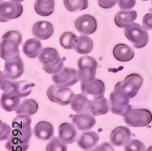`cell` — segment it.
Returning a JSON list of instances; mask_svg holds the SVG:
<instances>
[{
  "instance_id": "cell-6",
  "label": "cell",
  "mask_w": 152,
  "mask_h": 151,
  "mask_svg": "<svg viewBox=\"0 0 152 151\" xmlns=\"http://www.w3.org/2000/svg\"><path fill=\"white\" fill-rule=\"evenodd\" d=\"M125 36L136 49H142L148 43L149 36L147 30L137 23H132L125 28Z\"/></svg>"
},
{
  "instance_id": "cell-41",
  "label": "cell",
  "mask_w": 152,
  "mask_h": 151,
  "mask_svg": "<svg viewBox=\"0 0 152 151\" xmlns=\"http://www.w3.org/2000/svg\"><path fill=\"white\" fill-rule=\"evenodd\" d=\"M10 1H13V2H23L24 0H10Z\"/></svg>"
},
{
  "instance_id": "cell-17",
  "label": "cell",
  "mask_w": 152,
  "mask_h": 151,
  "mask_svg": "<svg viewBox=\"0 0 152 151\" xmlns=\"http://www.w3.org/2000/svg\"><path fill=\"white\" fill-rule=\"evenodd\" d=\"M72 123L81 131H90L96 124L95 116L89 112L78 113L72 116Z\"/></svg>"
},
{
  "instance_id": "cell-44",
  "label": "cell",
  "mask_w": 152,
  "mask_h": 151,
  "mask_svg": "<svg viewBox=\"0 0 152 151\" xmlns=\"http://www.w3.org/2000/svg\"><path fill=\"white\" fill-rule=\"evenodd\" d=\"M9 151H11V150H9Z\"/></svg>"
},
{
  "instance_id": "cell-34",
  "label": "cell",
  "mask_w": 152,
  "mask_h": 151,
  "mask_svg": "<svg viewBox=\"0 0 152 151\" xmlns=\"http://www.w3.org/2000/svg\"><path fill=\"white\" fill-rule=\"evenodd\" d=\"M46 151H67V146L59 137H53L46 147Z\"/></svg>"
},
{
  "instance_id": "cell-36",
  "label": "cell",
  "mask_w": 152,
  "mask_h": 151,
  "mask_svg": "<svg viewBox=\"0 0 152 151\" xmlns=\"http://www.w3.org/2000/svg\"><path fill=\"white\" fill-rule=\"evenodd\" d=\"M0 140L2 141L9 140L12 134V130L10 126L3 122H0Z\"/></svg>"
},
{
  "instance_id": "cell-20",
  "label": "cell",
  "mask_w": 152,
  "mask_h": 151,
  "mask_svg": "<svg viewBox=\"0 0 152 151\" xmlns=\"http://www.w3.org/2000/svg\"><path fill=\"white\" fill-rule=\"evenodd\" d=\"M59 137L65 144H70L75 142L78 138V131L75 125L70 123H62L59 128Z\"/></svg>"
},
{
  "instance_id": "cell-43",
  "label": "cell",
  "mask_w": 152,
  "mask_h": 151,
  "mask_svg": "<svg viewBox=\"0 0 152 151\" xmlns=\"http://www.w3.org/2000/svg\"><path fill=\"white\" fill-rule=\"evenodd\" d=\"M142 1H148V0H142Z\"/></svg>"
},
{
  "instance_id": "cell-24",
  "label": "cell",
  "mask_w": 152,
  "mask_h": 151,
  "mask_svg": "<svg viewBox=\"0 0 152 151\" xmlns=\"http://www.w3.org/2000/svg\"><path fill=\"white\" fill-rule=\"evenodd\" d=\"M110 103L107 98L103 97L95 98L91 100L89 112L94 116L105 115L110 111Z\"/></svg>"
},
{
  "instance_id": "cell-42",
  "label": "cell",
  "mask_w": 152,
  "mask_h": 151,
  "mask_svg": "<svg viewBox=\"0 0 152 151\" xmlns=\"http://www.w3.org/2000/svg\"><path fill=\"white\" fill-rule=\"evenodd\" d=\"M145 151H152V146L149 147L148 148V149L146 150H145Z\"/></svg>"
},
{
  "instance_id": "cell-4",
  "label": "cell",
  "mask_w": 152,
  "mask_h": 151,
  "mask_svg": "<svg viewBox=\"0 0 152 151\" xmlns=\"http://www.w3.org/2000/svg\"><path fill=\"white\" fill-rule=\"evenodd\" d=\"M32 134L31 126L24 129H14L11 137L5 143V147L11 151H26Z\"/></svg>"
},
{
  "instance_id": "cell-22",
  "label": "cell",
  "mask_w": 152,
  "mask_h": 151,
  "mask_svg": "<svg viewBox=\"0 0 152 151\" xmlns=\"http://www.w3.org/2000/svg\"><path fill=\"white\" fill-rule=\"evenodd\" d=\"M43 45L40 40L36 38H31L23 44L22 51L28 58H37L43 51Z\"/></svg>"
},
{
  "instance_id": "cell-21",
  "label": "cell",
  "mask_w": 152,
  "mask_h": 151,
  "mask_svg": "<svg viewBox=\"0 0 152 151\" xmlns=\"http://www.w3.org/2000/svg\"><path fill=\"white\" fill-rule=\"evenodd\" d=\"M21 97L15 92H3L1 96V107L6 112L16 111L18 108Z\"/></svg>"
},
{
  "instance_id": "cell-13",
  "label": "cell",
  "mask_w": 152,
  "mask_h": 151,
  "mask_svg": "<svg viewBox=\"0 0 152 151\" xmlns=\"http://www.w3.org/2000/svg\"><path fill=\"white\" fill-rule=\"evenodd\" d=\"M75 26L81 34L90 35L96 31L97 24L94 17L90 15H83L76 19Z\"/></svg>"
},
{
  "instance_id": "cell-28",
  "label": "cell",
  "mask_w": 152,
  "mask_h": 151,
  "mask_svg": "<svg viewBox=\"0 0 152 151\" xmlns=\"http://www.w3.org/2000/svg\"><path fill=\"white\" fill-rule=\"evenodd\" d=\"M94 43L89 36L81 35L78 36L75 45L74 50L78 54H88L93 50Z\"/></svg>"
},
{
  "instance_id": "cell-11",
  "label": "cell",
  "mask_w": 152,
  "mask_h": 151,
  "mask_svg": "<svg viewBox=\"0 0 152 151\" xmlns=\"http://www.w3.org/2000/svg\"><path fill=\"white\" fill-rule=\"evenodd\" d=\"M52 78L53 82L58 86L66 88L73 86L79 81L78 71L68 67H64L60 72L53 74Z\"/></svg>"
},
{
  "instance_id": "cell-31",
  "label": "cell",
  "mask_w": 152,
  "mask_h": 151,
  "mask_svg": "<svg viewBox=\"0 0 152 151\" xmlns=\"http://www.w3.org/2000/svg\"><path fill=\"white\" fill-rule=\"evenodd\" d=\"M64 6L69 12H79L88 7V0H63Z\"/></svg>"
},
{
  "instance_id": "cell-18",
  "label": "cell",
  "mask_w": 152,
  "mask_h": 151,
  "mask_svg": "<svg viewBox=\"0 0 152 151\" xmlns=\"http://www.w3.org/2000/svg\"><path fill=\"white\" fill-rule=\"evenodd\" d=\"M53 34V26L47 21H37L32 28V34L39 40H46Z\"/></svg>"
},
{
  "instance_id": "cell-29",
  "label": "cell",
  "mask_w": 152,
  "mask_h": 151,
  "mask_svg": "<svg viewBox=\"0 0 152 151\" xmlns=\"http://www.w3.org/2000/svg\"><path fill=\"white\" fill-rule=\"evenodd\" d=\"M55 6V0H36L35 12L39 15L47 17L53 14Z\"/></svg>"
},
{
  "instance_id": "cell-15",
  "label": "cell",
  "mask_w": 152,
  "mask_h": 151,
  "mask_svg": "<svg viewBox=\"0 0 152 151\" xmlns=\"http://www.w3.org/2000/svg\"><path fill=\"white\" fill-rule=\"evenodd\" d=\"M81 90L86 96H91L94 98L103 97L105 93V84L102 81L94 79L89 82H81Z\"/></svg>"
},
{
  "instance_id": "cell-9",
  "label": "cell",
  "mask_w": 152,
  "mask_h": 151,
  "mask_svg": "<svg viewBox=\"0 0 152 151\" xmlns=\"http://www.w3.org/2000/svg\"><path fill=\"white\" fill-rule=\"evenodd\" d=\"M75 93L70 88L52 84L47 90V96L53 103H58L62 106H66L71 103Z\"/></svg>"
},
{
  "instance_id": "cell-38",
  "label": "cell",
  "mask_w": 152,
  "mask_h": 151,
  "mask_svg": "<svg viewBox=\"0 0 152 151\" xmlns=\"http://www.w3.org/2000/svg\"><path fill=\"white\" fill-rule=\"evenodd\" d=\"M119 0H98V5L100 8L110 9L118 4Z\"/></svg>"
},
{
  "instance_id": "cell-7",
  "label": "cell",
  "mask_w": 152,
  "mask_h": 151,
  "mask_svg": "<svg viewBox=\"0 0 152 151\" xmlns=\"http://www.w3.org/2000/svg\"><path fill=\"white\" fill-rule=\"evenodd\" d=\"M126 125L131 127H145L148 125L152 121L151 112L146 109H132L123 116Z\"/></svg>"
},
{
  "instance_id": "cell-16",
  "label": "cell",
  "mask_w": 152,
  "mask_h": 151,
  "mask_svg": "<svg viewBox=\"0 0 152 151\" xmlns=\"http://www.w3.org/2000/svg\"><path fill=\"white\" fill-rule=\"evenodd\" d=\"M131 131L125 126H119L111 132L110 141L113 146H126L131 139Z\"/></svg>"
},
{
  "instance_id": "cell-32",
  "label": "cell",
  "mask_w": 152,
  "mask_h": 151,
  "mask_svg": "<svg viewBox=\"0 0 152 151\" xmlns=\"http://www.w3.org/2000/svg\"><path fill=\"white\" fill-rule=\"evenodd\" d=\"M77 39L78 36L72 32H65L59 37V43L66 50H74Z\"/></svg>"
},
{
  "instance_id": "cell-3",
  "label": "cell",
  "mask_w": 152,
  "mask_h": 151,
  "mask_svg": "<svg viewBox=\"0 0 152 151\" xmlns=\"http://www.w3.org/2000/svg\"><path fill=\"white\" fill-rule=\"evenodd\" d=\"M143 84V78L138 74H131L124 81L116 84L113 91L119 96L130 100L138 93Z\"/></svg>"
},
{
  "instance_id": "cell-14",
  "label": "cell",
  "mask_w": 152,
  "mask_h": 151,
  "mask_svg": "<svg viewBox=\"0 0 152 151\" xmlns=\"http://www.w3.org/2000/svg\"><path fill=\"white\" fill-rule=\"evenodd\" d=\"M110 103L111 112L116 115L125 116L129 110L132 108L129 104V100L119 96L114 91L110 95Z\"/></svg>"
},
{
  "instance_id": "cell-12",
  "label": "cell",
  "mask_w": 152,
  "mask_h": 151,
  "mask_svg": "<svg viewBox=\"0 0 152 151\" xmlns=\"http://www.w3.org/2000/svg\"><path fill=\"white\" fill-rule=\"evenodd\" d=\"M24 72V62L21 57L19 56L5 61L3 73L9 79L15 81L22 75Z\"/></svg>"
},
{
  "instance_id": "cell-23",
  "label": "cell",
  "mask_w": 152,
  "mask_h": 151,
  "mask_svg": "<svg viewBox=\"0 0 152 151\" xmlns=\"http://www.w3.org/2000/svg\"><path fill=\"white\" fill-rule=\"evenodd\" d=\"M137 16L138 15L135 10H122L116 13L114 18V21L119 28H126L134 23Z\"/></svg>"
},
{
  "instance_id": "cell-1",
  "label": "cell",
  "mask_w": 152,
  "mask_h": 151,
  "mask_svg": "<svg viewBox=\"0 0 152 151\" xmlns=\"http://www.w3.org/2000/svg\"><path fill=\"white\" fill-rule=\"evenodd\" d=\"M22 43V35L16 31H9L2 36L0 44V56L9 61L20 55L19 47Z\"/></svg>"
},
{
  "instance_id": "cell-2",
  "label": "cell",
  "mask_w": 152,
  "mask_h": 151,
  "mask_svg": "<svg viewBox=\"0 0 152 151\" xmlns=\"http://www.w3.org/2000/svg\"><path fill=\"white\" fill-rule=\"evenodd\" d=\"M43 65V70L50 74H56L64 69L63 59L60 58L56 50L52 47L43 49L38 58Z\"/></svg>"
},
{
  "instance_id": "cell-25",
  "label": "cell",
  "mask_w": 152,
  "mask_h": 151,
  "mask_svg": "<svg viewBox=\"0 0 152 151\" xmlns=\"http://www.w3.org/2000/svg\"><path fill=\"white\" fill-rule=\"evenodd\" d=\"M113 54L116 60L122 62H129L135 55V53L132 49L128 45L123 43L116 45L113 50Z\"/></svg>"
},
{
  "instance_id": "cell-10",
  "label": "cell",
  "mask_w": 152,
  "mask_h": 151,
  "mask_svg": "<svg viewBox=\"0 0 152 151\" xmlns=\"http://www.w3.org/2000/svg\"><path fill=\"white\" fill-rule=\"evenodd\" d=\"M23 13L21 3L13 1L2 2L0 4V21L7 22L9 20L20 17Z\"/></svg>"
},
{
  "instance_id": "cell-19",
  "label": "cell",
  "mask_w": 152,
  "mask_h": 151,
  "mask_svg": "<svg viewBox=\"0 0 152 151\" xmlns=\"http://www.w3.org/2000/svg\"><path fill=\"white\" fill-rule=\"evenodd\" d=\"M33 134L35 137L41 141H50L54 137L53 126L50 122L42 121L38 122L33 129Z\"/></svg>"
},
{
  "instance_id": "cell-30",
  "label": "cell",
  "mask_w": 152,
  "mask_h": 151,
  "mask_svg": "<svg viewBox=\"0 0 152 151\" xmlns=\"http://www.w3.org/2000/svg\"><path fill=\"white\" fill-rule=\"evenodd\" d=\"M38 110V104L34 100L32 99H25L23 100L18 108L16 109L15 112L17 115L26 114V115H33Z\"/></svg>"
},
{
  "instance_id": "cell-37",
  "label": "cell",
  "mask_w": 152,
  "mask_h": 151,
  "mask_svg": "<svg viewBox=\"0 0 152 151\" xmlns=\"http://www.w3.org/2000/svg\"><path fill=\"white\" fill-rule=\"evenodd\" d=\"M136 0H119L118 5L122 10H131L135 7Z\"/></svg>"
},
{
  "instance_id": "cell-5",
  "label": "cell",
  "mask_w": 152,
  "mask_h": 151,
  "mask_svg": "<svg viewBox=\"0 0 152 151\" xmlns=\"http://www.w3.org/2000/svg\"><path fill=\"white\" fill-rule=\"evenodd\" d=\"M34 84L28 81H15L9 79L3 71H1V90L3 92H15L21 98H24L30 95Z\"/></svg>"
},
{
  "instance_id": "cell-35",
  "label": "cell",
  "mask_w": 152,
  "mask_h": 151,
  "mask_svg": "<svg viewBox=\"0 0 152 151\" xmlns=\"http://www.w3.org/2000/svg\"><path fill=\"white\" fill-rule=\"evenodd\" d=\"M125 151H145V144L137 140H132L124 146Z\"/></svg>"
},
{
  "instance_id": "cell-33",
  "label": "cell",
  "mask_w": 152,
  "mask_h": 151,
  "mask_svg": "<svg viewBox=\"0 0 152 151\" xmlns=\"http://www.w3.org/2000/svg\"><path fill=\"white\" fill-rule=\"evenodd\" d=\"M31 125V115L26 114L18 115L12 120V128L14 129H24Z\"/></svg>"
},
{
  "instance_id": "cell-26",
  "label": "cell",
  "mask_w": 152,
  "mask_h": 151,
  "mask_svg": "<svg viewBox=\"0 0 152 151\" xmlns=\"http://www.w3.org/2000/svg\"><path fill=\"white\" fill-rule=\"evenodd\" d=\"M71 108L77 113H83L89 111L91 104V100L83 93H78L75 95L71 103Z\"/></svg>"
},
{
  "instance_id": "cell-45",
  "label": "cell",
  "mask_w": 152,
  "mask_h": 151,
  "mask_svg": "<svg viewBox=\"0 0 152 151\" xmlns=\"http://www.w3.org/2000/svg\"><path fill=\"white\" fill-rule=\"evenodd\" d=\"M151 4H152V2H151Z\"/></svg>"
},
{
  "instance_id": "cell-40",
  "label": "cell",
  "mask_w": 152,
  "mask_h": 151,
  "mask_svg": "<svg viewBox=\"0 0 152 151\" xmlns=\"http://www.w3.org/2000/svg\"><path fill=\"white\" fill-rule=\"evenodd\" d=\"M91 151H115L112 144L108 142H104L97 146L94 150Z\"/></svg>"
},
{
  "instance_id": "cell-8",
  "label": "cell",
  "mask_w": 152,
  "mask_h": 151,
  "mask_svg": "<svg viewBox=\"0 0 152 151\" xmlns=\"http://www.w3.org/2000/svg\"><path fill=\"white\" fill-rule=\"evenodd\" d=\"M97 61L89 55L82 56L78 61V74L79 81L82 83L89 82L95 78L97 70Z\"/></svg>"
},
{
  "instance_id": "cell-27",
  "label": "cell",
  "mask_w": 152,
  "mask_h": 151,
  "mask_svg": "<svg viewBox=\"0 0 152 151\" xmlns=\"http://www.w3.org/2000/svg\"><path fill=\"white\" fill-rule=\"evenodd\" d=\"M99 142V136L94 131L85 132L80 136L78 145L84 150H89L94 147Z\"/></svg>"
},
{
  "instance_id": "cell-39",
  "label": "cell",
  "mask_w": 152,
  "mask_h": 151,
  "mask_svg": "<svg viewBox=\"0 0 152 151\" xmlns=\"http://www.w3.org/2000/svg\"><path fill=\"white\" fill-rule=\"evenodd\" d=\"M142 24L145 29L152 31V13L146 14L142 18Z\"/></svg>"
}]
</instances>
